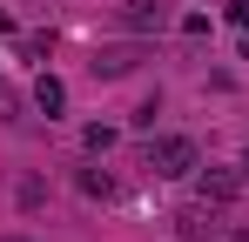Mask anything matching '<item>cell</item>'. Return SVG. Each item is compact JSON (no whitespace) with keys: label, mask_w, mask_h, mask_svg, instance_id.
Returning a JSON list of instances; mask_svg holds the SVG:
<instances>
[{"label":"cell","mask_w":249,"mask_h":242,"mask_svg":"<svg viewBox=\"0 0 249 242\" xmlns=\"http://www.w3.org/2000/svg\"><path fill=\"white\" fill-rule=\"evenodd\" d=\"M229 20H249V0H229Z\"/></svg>","instance_id":"cell-6"},{"label":"cell","mask_w":249,"mask_h":242,"mask_svg":"<svg viewBox=\"0 0 249 242\" xmlns=\"http://www.w3.org/2000/svg\"><path fill=\"white\" fill-rule=\"evenodd\" d=\"M202 195H236V175H202Z\"/></svg>","instance_id":"cell-4"},{"label":"cell","mask_w":249,"mask_h":242,"mask_svg":"<svg viewBox=\"0 0 249 242\" xmlns=\"http://www.w3.org/2000/svg\"><path fill=\"white\" fill-rule=\"evenodd\" d=\"M148 168H155V175H189V168H196V141L168 135L162 148H148Z\"/></svg>","instance_id":"cell-1"},{"label":"cell","mask_w":249,"mask_h":242,"mask_svg":"<svg viewBox=\"0 0 249 242\" xmlns=\"http://www.w3.org/2000/svg\"><path fill=\"white\" fill-rule=\"evenodd\" d=\"M148 20H155V27L168 20V14H162V0H128V27H148Z\"/></svg>","instance_id":"cell-2"},{"label":"cell","mask_w":249,"mask_h":242,"mask_svg":"<svg viewBox=\"0 0 249 242\" xmlns=\"http://www.w3.org/2000/svg\"><path fill=\"white\" fill-rule=\"evenodd\" d=\"M34 101H41L47 115H61V101H68V87H61V81H41V87H34Z\"/></svg>","instance_id":"cell-3"},{"label":"cell","mask_w":249,"mask_h":242,"mask_svg":"<svg viewBox=\"0 0 249 242\" xmlns=\"http://www.w3.org/2000/svg\"><path fill=\"white\" fill-rule=\"evenodd\" d=\"M0 115H7V121H20V94H14L7 81H0Z\"/></svg>","instance_id":"cell-5"},{"label":"cell","mask_w":249,"mask_h":242,"mask_svg":"<svg viewBox=\"0 0 249 242\" xmlns=\"http://www.w3.org/2000/svg\"><path fill=\"white\" fill-rule=\"evenodd\" d=\"M7 242H27V236H7Z\"/></svg>","instance_id":"cell-7"}]
</instances>
